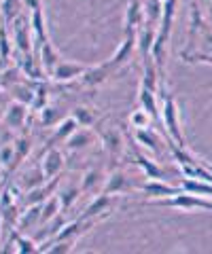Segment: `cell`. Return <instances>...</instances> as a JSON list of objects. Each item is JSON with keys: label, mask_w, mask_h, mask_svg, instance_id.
<instances>
[{"label": "cell", "mask_w": 212, "mask_h": 254, "mask_svg": "<svg viewBox=\"0 0 212 254\" xmlns=\"http://www.w3.org/2000/svg\"><path fill=\"white\" fill-rule=\"evenodd\" d=\"M159 106H161V125H163V131H166L168 138L174 140L178 146H187L183 127H180V110H178V104H176L174 95H172L170 91H161Z\"/></svg>", "instance_id": "1"}, {"label": "cell", "mask_w": 212, "mask_h": 254, "mask_svg": "<svg viewBox=\"0 0 212 254\" xmlns=\"http://www.w3.org/2000/svg\"><path fill=\"white\" fill-rule=\"evenodd\" d=\"M153 205H161V208H174V210H183V212H210L212 214V197H204V195H195L189 190H180V193L166 197V199H155L151 201Z\"/></svg>", "instance_id": "2"}, {"label": "cell", "mask_w": 212, "mask_h": 254, "mask_svg": "<svg viewBox=\"0 0 212 254\" xmlns=\"http://www.w3.org/2000/svg\"><path fill=\"white\" fill-rule=\"evenodd\" d=\"M100 140H102V148H104L108 159L115 161V163L119 161V159L123 157V153H125V138H123L121 129H115V127L104 129L100 133Z\"/></svg>", "instance_id": "3"}, {"label": "cell", "mask_w": 212, "mask_h": 254, "mask_svg": "<svg viewBox=\"0 0 212 254\" xmlns=\"http://www.w3.org/2000/svg\"><path fill=\"white\" fill-rule=\"evenodd\" d=\"M138 190L142 193L144 197H148V201H155V199H166V197H172L183 190V187H174L166 180H153L148 178L144 185H140Z\"/></svg>", "instance_id": "4"}, {"label": "cell", "mask_w": 212, "mask_h": 254, "mask_svg": "<svg viewBox=\"0 0 212 254\" xmlns=\"http://www.w3.org/2000/svg\"><path fill=\"white\" fill-rule=\"evenodd\" d=\"M144 23V2L142 0H130L123 15V32L125 34H138Z\"/></svg>", "instance_id": "5"}, {"label": "cell", "mask_w": 212, "mask_h": 254, "mask_svg": "<svg viewBox=\"0 0 212 254\" xmlns=\"http://www.w3.org/2000/svg\"><path fill=\"white\" fill-rule=\"evenodd\" d=\"M134 49H138V41H136V34H125L123 43L119 45V49H117L113 53V58L108 60V68L113 70V72H117V70H121L125 64H128L132 60V53H134Z\"/></svg>", "instance_id": "6"}, {"label": "cell", "mask_w": 212, "mask_h": 254, "mask_svg": "<svg viewBox=\"0 0 212 254\" xmlns=\"http://www.w3.org/2000/svg\"><path fill=\"white\" fill-rule=\"evenodd\" d=\"M64 163H66V159H64V155H62V150L56 148V146H49L47 155L43 157V161H41V172H43L45 180L58 178L62 174V170H64Z\"/></svg>", "instance_id": "7"}, {"label": "cell", "mask_w": 212, "mask_h": 254, "mask_svg": "<svg viewBox=\"0 0 212 254\" xmlns=\"http://www.w3.org/2000/svg\"><path fill=\"white\" fill-rule=\"evenodd\" d=\"M132 190H134V187H132L130 178L125 176L121 170H113L106 176V182H104V189H102V193L115 195V197H123V195L132 193Z\"/></svg>", "instance_id": "8"}, {"label": "cell", "mask_w": 212, "mask_h": 254, "mask_svg": "<svg viewBox=\"0 0 212 254\" xmlns=\"http://www.w3.org/2000/svg\"><path fill=\"white\" fill-rule=\"evenodd\" d=\"M113 205H115L113 195L100 193V195L93 197L91 203L87 205V208H85V212L81 214V218H102V220H104L108 214H111Z\"/></svg>", "instance_id": "9"}, {"label": "cell", "mask_w": 212, "mask_h": 254, "mask_svg": "<svg viewBox=\"0 0 212 254\" xmlns=\"http://www.w3.org/2000/svg\"><path fill=\"white\" fill-rule=\"evenodd\" d=\"M113 76V70L108 68V64H100V66H87V70L83 72L81 76V83L85 87H89V89H96V87L104 85L108 78Z\"/></svg>", "instance_id": "10"}, {"label": "cell", "mask_w": 212, "mask_h": 254, "mask_svg": "<svg viewBox=\"0 0 212 254\" xmlns=\"http://www.w3.org/2000/svg\"><path fill=\"white\" fill-rule=\"evenodd\" d=\"M85 70H87V66H83V64H74V62H64V60H62L56 66V70H53L51 78H53V81H58V83H70V81H74V78H81Z\"/></svg>", "instance_id": "11"}, {"label": "cell", "mask_w": 212, "mask_h": 254, "mask_svg": "<svg viewBox=\"0 0 212 254\" xmlns=\"http://www.w3.org/2000/svg\"><path fill=\"white\" fill-rule=\"evenodd\" d=\"M134 138H136V142H138L140 146L148 150V155H151V157H155V159L161 157L163 146H161L159 138H157V133L151 129V127H146V129H136Z\"/></svg>", "instance_id": "12"}, {"label": "cell", "mask_w": 212, "mask_h": 254, "mask_svg": "<svg viewBox=\"0 0 212 254\" xmlns=\"http://www.w3.org/2000/svg\"><path fill=\"white\" fill-rule=\"evenodd\" d=\"M58 185H60V176L53 178V180H47V182H43V185H38V187H32L26 193V203L28 205H36V203L47 201L53 195V190H56Z\"/></svg>", "instance_id": "13"}, {"label": "cell", "mask_w": 212, "mask_h": 254, "mask_svg": "<svg viewBox=\"0 0 212 254\" xmlns=\"http://www.w3.org/2000/svg\"><path fill=\"white\" fill-rule=\"evenodd\" d=\"M138 104L140 108H144L148 115L153 117L155 123H161V106H159V100H157V93L146 89V87H140L138 91Z\"/></svg>", "instance_id": "14"}, {"label": "cell", "mask_w": 212, "mask_h": 254, "mask_svg": "<svg viewBox=\"0 0 212 254\" xmlns=\"http://www.w3.org/2000/svg\"><path fill=\"white\" fill-rule=\"evenodd\" d=\"M62 62V58H60V53H58V49L51 45V41L47 38L45 43H41V60H38V66L43 68V72L45 74H53V70H56V66Z\"/></svg>", "instance_id": "15"}, {"label": "cell", "mask_w": 212, "mask_h": 254, "mask_svg": "<svg viewBox=\"0 0 212 254\" xmlns=\"http://www.w3.org/2000/svg\"><path fill=\"white\" fill-rule=\"evenodd\" d=\"M136 163L140 165L144 178H153V180H166L168 178L166 170H163L161 165L155 161V157L151 159V157H146V155H142V153H138V150H136Z\"/></svg>", "instance_id": "16"}, {"label": "cell", "mask_w": 212, "mask_h": 254, "mask_svg": "<svg viewBox=\"0 0 212 254\" xmlns=\"http://www.w3.org/2000/svg\"><path fill=\"white\" fill-rule=\"evenodd\" d=\"M104 182H106V176L102 170H87L81 178V193L91 195V193H98V190L102 193Z\"/></svg>", "instance_id": "17"}, {"label": "cell", "mask_w": 212, "mask_h": 254, "mask_svg": "<svg viewBox=\"0 0 212 254\" xmlns=\"http://www.w3.org/2000/svg\"><path fill=\"white\" fill-rule=\"evenodd\" d=\"M26 119H28V104L13 102V104L4 110V125L11 127V129H19V127L26 123Z\"/></svg>", "instance_id": "18"}, {"label": "cell", "mask_w": 212, "mask_h": 254, "mask_svg": "<svg viewBox=\"0 0 212 254\" xmlns=\"http://www.w3.org/2000/svg\"><path fill=\"white\" fill-rule=\"evenodd\" d=\"M96 133H93L89 127H78V129L70 136L68 140H66V146L70 148V150H83V148H87V146H91L93 142H96Z\"/></svg>", "instance_id": "19"}, {"label": "cell", "mask_w": 212, "mask_h": 254, "mask_svg": "<svg viewBox=\"0 0 212 254\" xmlns=\"http://www.w3.org/2000/svg\"><path fill=\"white\" fill-rule=\"evenodd\" d=\"M159 70H157L155 66V62L153 58H148L142 62V81H140V87H146V89H151V91H159Z\"/></svg>", "instance_id": "20"}, {"label": "cell", "mask_w": 212, "mask_h": 254, "mask_svg": "<svg viewBox=\"0 0 212 254\" xmlns=\"http://www.w3.org/2000/svg\"><path fill=\"white\" fill-rule=\"evenodd\" d=\"M36 225H41V203L28 205V210L21 212V216H19V220H17V227H15V231L26 233V231H30V227H36Z\"/></svg>", "instance_id": "21"}, {"label": "cell", "mask_w": 212, "mask_h": 254, "mask_svg": "<svg viewBox=\"0 0 212 254\" xmlns=\"http://www.w3.org/2000/svg\"><path fill=\"white\" fill-rule=\"evenodd\" d=\"M62 212H64V210H62L60 197H58V193H53L49 199L41 203V225H45V222H51L56 216H60Z\"/></svg>", "instance_id": "22"}, {"label": "cell", "mask_w": 212, "mask_h": 254, "mask_svg": "<svg viewBox=\"0 0 212 254\" xmlns=\"http://www.w3.org/2000/svg\"><path fill=\"white\" fill-rule=\"evenodd\" d=\"M76 129H78V123L74 121L72 115L62 119V121L56 125V131H53V136H51V142H66Z\"/></svg>", "instance_id": "23"}, {"label": "cell", "mask_w": 212, "mask_h": 254, "mask_svg": "<svg viewBox=\"0 0 212 254\" xmlns=\"http://www.w3.org/2000/svg\"><path fill=\"white\" fill-rule=\"evenodd\" d=\"M180 187H183V190H189V193H195V195L212 197V182H208V180L183 176V182H180Z\"/></svg>", "instance_id": "24"}, {"label": "cell", "mask_w": 212, "mask_h": 254, "mask_svg": "<svg viewBox=\"0 0 212 254\" xmlns=\"http://www.w3.org/2000/svg\"><path fill=\"white\" fill-rule=\"evenodd\" d=\"M163 15V0H144V23L159 26Z\"/></svg>", "instance_id": "25"}, {"label": "cell", "mask_w": 212, "mask_h": 254, "mask_svg": "<svg viewBox=\"0 0 212 254\" xmlns=\"http://www.w3.org/2000/svg\"><path fill=\"white\" fill-rule=\"evenodd\" d=\"M30 30H32V26H26L21 19L15 21L13 36H15V43H17L21 53H30Z\"/></svg>", "instance_id": "26"}, {"label": "cell", "mask_w": 212, "mask_h": 254, "mask_svg": "<svg viewBox=\"0 0 212 254\" xmlns=\"http://www.w3.org/2000/svg\"><path fill=\"white\" fill-rule=\"evenodd\" d=\"M11 242L15 246V252L19 254H28V252H38V246H36V240H30L23 233L15 231V235H11Z\"/></svg>", "instance_id": "27"}, {"label": "cell", "mask_w": 212, "mask_h": 254, "mask_svg": "<svg viewBox=\"0 0 212 254\" xmlns=\"http://www.w3.org/2000/svg\"><path fill=\"white\" fill-rule=\"evenodd\" d=\"M30 23H32L34 41H36V43H45L49 36H47V30H45V17H43V11H41V9H34V11H32V17H30Z\"/></svg>", "instance_id": "28"}, {"label": "cell", "mask_w": 212, "mask_h": 254, "mask_svg": "<svg viewBox=\"0 0 212 254\" xmlns=\"http://www.w3.org/2000/svg\"><path fill=\"white\" fill-rule=\"evenodd\" d=\"M62 119H66V117H64V110H62L60 106H45V108H41V121H43V125L53 127V125H58Z\"/></svg>", "instance_id": "29"}, {"label": "cell", "mask_w": 212, "mask_h": 254, "mask_svg": "<svg viewBox=\"0 0 212 254\" xmlns=\"http://www.w3.org/2000/svg\"><path fill=\"white\" fill-rule=\"evenodd\" d=\"M72 117H74V121L78 123V127H91L93 123H96V113H93L91 108L87 106H76L72 108Z\"/></svg>", "instance_id": "30"}, {"label": "cell", "mask_w": 212, "mask_h": 254, "mask_svg": "<svg viewBox=\"0 0 212 254\" xmlns=\"http://www.w3.org/2000/svg\"><path fill=\"white\" fill-rule=\"evenodd\" d=\"M13 98L15 102H21V104H28V106H32V102H34V89L30 85H23V83H15L13 85Z\"/></svg>", "instance_id": "31"}, {"label": "cell", "mask_w": 212, "mask_h": 254, "mask_svg": "<svg viewBox=\"0 0 212 254\" xmlns=\"http://www.w3.org/2000/svg\"><path fill=\"white\" fill-rule=\"evenodd\" d=\"M130 123H132L134 129H146V127H151V123H155V121L144 108H138L130 115Z\"/></svg>", "instance_id": "32"}, {"label": "cell", "mask_w": 212, "mask_h": 254, "mask_svg": "<svg viewBox=\"0 0 212 254\" xmlns=\"http://www.w3.org/2000/svg\"><path fill=\"white\" fill-rule=\"evenodd\" d=\"M78 195H81V187L78 189H66V190H60L58 197H60V201H62V210H70L72 208V203L78 199Z\"/></svg>", "instance_id": "33"}, {"label": "cell", "mask_w": 212, "mask_h": 254, "mask_svg": "<svg viewBox=\"0 0 212 254\" xmlns=\"http://www.w3.org/2000/svg\"><path fill=\"white\" fill-rule=\"evenodd\" d=\"M19 216H21V214L17 212V208H15V203H11V205H6V208L0 210V218H2V222L6 227H11V225L17 227Z\"/></svg>", "instance_id": "34"}, {"label": "cell", "mask_w": 212, "mask_h": 254, "mask_svg": "<svg viewBox=\"0 0 212 254\" xmlns=\"http://www.w3.org/2000/svg\"><path fill=\"white\" fill-rule=\"evenodd\" d=\"M15 144H4L0 146V165L2 168H13L15 170Z\"/></svg>", "instance_id": "35"}, {"label": "cell", "mask_w": 212, "mask_h": 254, "mask_svg": "<svg viewBox=\"0 0 212 254\" xmlns=\"http://www.w3.org/2000/svg\"><path fill=\"white\" fill-rule=\"evenodd\" d=\"M30 138H19L17 142H15V168H17V163L19 161H23V159L28 157V153H30Z\"/></svg>", "instance_id": "36"}, {"label": "cell", "mask_w": 212, "mask_h": 254, "mask_svg": "<svg viewBox=\"0 0 212 254\" xmlns=\"http://www.w3.org/2000/svg\"><path fill=\"white\" fill-rule=\"evenodd\" d=\"M0 58H2V60L9 58V41H6L4 28H0Z\"/></svg>", "instance_id": "37"}, {"label": "cell", "mask_w": 212, "mask_h": 254, "mask_svg": "<svg viewBox=\"0 0 212 254\" xmlns=\"http://www.w3.org/2000/svg\"><path fill=\"white\" fill-rule=\"evenodd\" d=\"M202 2H206V15H208V19L212 23V0H202Z\"/></svg>", "instance_id": "38"}, {"label": "cell", "mask_w": 212, "mask_h": 254, "mask_svg": "<svg viewBox=\"0 0 212 254\" xmlns=\"http://www.w3.org/2000/svg\"><path fill=\"white\" fill-rule=\"evenodd\" d=\"M26 2H28V6H30V9H41V0H26Z\"/></svg>", "instance_id": "39"}, {"label": "cell", "mask_w": 212, "mask_h": 254, "mask_svg": "<svg viewBox=\"0 0 212 254\" xmlns=\"http://www.w3.org/2000/svg\"><path fill=\"white\" fill-rule=\"evenodd\" d=\"M2 190H4V180H0V195H2Z\"/></svg>", "instance_id": "40"}, {"label": "cell", "mask_w": 212, "mask_h": 254, "mask_svg": "<svg viewBox=\"0 0 212 254\" xmlns=\"http://www.w3.org/2000/svg\"><path fill=\"white\" fill-rule=\"evenodd\" d=\"M0 225H2V218H0Z\"/></svg>", "instance_id": "41"}]
</instances>
